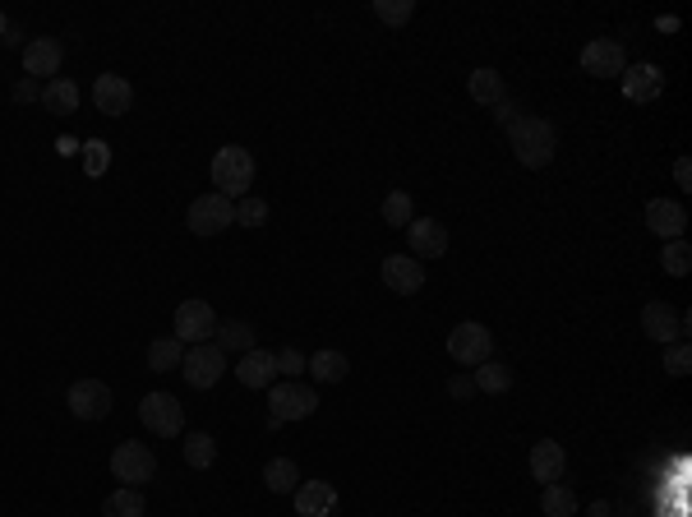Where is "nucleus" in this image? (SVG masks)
<instances>
[{
	"instance_id": "27",
	"label": "nucleus",
	"mask_w": 692,
	"mask_h": 517,
	"mask_svg": "<svg viewBox=\"0 0 692 517\" xmlns=\"http://www.w3.org/2000/svg\"><path fill=\"white\" fill-rule=\"evenodd\" d=\"M102 517H144V490H130V485L111 490L107 504H102Z\"/></svg>"
},
{
	"instance_id": "21",
	"label": "nucleus",
	"mask_w": 692,
	"mask_h": 517,
	"mask_svg": "<svg viewBox=\"0 0 692 517\" xmlns=\"http://www.w3.org/2000/svg\"><path fill=\"white\" fill-rule=\"evenodd\" d=\"M563 467H568L563 444H554V439H540V444L531 448V476H536L540 485H559Z\"/></svg>"
},
{
	"instance_id": "32",
	"label": "nucleus",
	"mask_w": 692,
	"mask_h": 517,
	"mask_svg": "<svg viewBox=\"0 0 692 517\" xmlns=\"http://www.w3.org/2000/svg\"><path fill=\"white\" fill-rule=\"evenodd\" d=\"M660 268H665L669 277H688V268H692V245H688V241H665V250H660Z\"/></svg>"
},
{
	"instance_id": "15",
	"label": "nucleus",
	"mask_w": 692,
	"mask_h": 517,
	"mask_svg": "<svg viewBox=\"0 0 692 517\" xmlns=\"http://www.w3.org/2000/svg\"><path fill=\"white\" fill-rule=\"evenodd\" d=\"M660 93H665L660 65H628V70H623V97H628V102L646 107V102H656Z\"/></svg>"
},
{
	"instance_id": "18",
	"label": "nucleus",
	"mask_w": 692,
	"mask_h": 517,
	"mask_svg": "<svg viewBox=\"0 0 692 517\" xmlns=\"http://www.w3.org/2000/svg\"><path fill=\"white\" fill-rule=\"evenodd\" d=\"M60 61H65V47H60L56 37H33L24 47V70L33 74H47V84L51 79H60Z\"/></svg>"
},
{
	"instance_id": "17",
	"label": "nucleus",
	"mask_w": 692,
	"mask_h": 517,
	"mask_svg": "<svg viewBox=\"0 0 692 517\" xmlns=\"http://www.w3.org/2000/svg\"><path fill=\"white\" fill-rule=\"evenodd\" d=\"M646 227L656 231V236H665V241H683L688 213H683V204H674V199H651V204H646Z\"/></svg>"
},
{
	"instance_id": "29",
	"label": "nucleus",
	"mask_w": 692,
	"mask_h": 517,
	"mask_svg": "<svg viewBox=\"0 0 692 517\" xmlns=\"http://www.w3.org/2000/svg\"><path fill=\"white\" fill-rule=\"evenodd\" d=\"M305 370H310L314 379H319V384H342L351 365H346L342 351H319V356H314V361L305 365Z\"/></svg>"
},
{
	"instance_id": "20",
	"label": "nucleus",
	"mask_w": 692,
	"mask_h": 517,
	"mask_svg": "<svg viewBox=\"0 0 692 517\" xmlns=\"http://www.w3.org/2000/svg\"><path fill=\"white\" fill-rule=\"evenodd\" d=\"M296 513L300 517H333L337 513V490L328 481H300L296 485Z\"/></svg>"
},
{
	"instance_id": "43",
	"label": "nucleus",
	"mask_w": 692,
	"mask_h": 517,
	"mask_svg": "<svg viewBox=\"0 0 692 517\" xmlns=\"http://www.w3.org/2000/svg\"><path fill=\"white\" fill-rule=\"evenodd\" d=\"M5 37H10V19H5V14H0V42H5Z\"/></svg>"
},
{
	"instance_id": "22",
	"label": "nucleus",
	"mask_w": 692,
	"mask_h": 517,
	"mask_svg": "<svg viewBox=\"0 0 692 517\" xmlns=\"http://www.w3.org/2000/svg\"><path fill=\"white\" fill-rule=\"evenodd\" d=\"M466 93L476 97L480 107H499L503 97H508V84H503L499 70H471V79H466Z\"/></svg>"
},
{
	"instance_id": "36",
	"label": "nucleus",
	"mask_w": 692,
	"mask_h": 517,
	"mask_svg": "<svg viewBox=\"0 0 692 517\" xmlns=\"http://www.w3.org/2000/svg\"><path fill=\"white\" fill-rule=\"evenodd\" d=\"M236 222H245V227H263V222H268V204L254 199V194L236 199Z\"/></svg>"
},
{
	"instance_id": "31",
	"label": "nucleus",
	"mask_w": 692,
	"mask_h": 517,
	"mask_svg": "<svg viewBox=\"0 0 692 517\" xmlns=\"http://www.w3.org/2000/svg\"><path fill=\"white\" fill-rule=\"evenodd\" d=\"M217 347H222V351H240V356H245V351L254 347V328L245 324V319H231V324L217 328Z\"/></svg>"
},
{
	"instance_id": "25",
	"label": "nucleus",
	"mask_w": 692,
	"mask_h": 517,
	"mask_svg": "<svg viewBox=\"0 0 692 517\" xmlns=\"http://www.w3.org/2000/svg\"><path fill=\"white\" fill-rule=\"evenodd\" d=\"M180 361H185V347H180L176 337H157V342H148V370L171 374V370H180Z\"/></svg>"
},
{
	"instance_id": "5",
	"label": "nucleus",
	"mask_w": 692,
	"mask_h": 517,
	"mask_svg": "<svg viewBox=\"0 0 692 517\" xmlns=\"http://www.w3.org/2000/svg\"><path fill=\"white\" fill-rule=\"evenodd\" d=\"M139 421L157 434V439H180L185 434V407L171 393H148L139 402Z\"/></svg>"
},
{
	"instance_id": "33",
	"label": "nucleus",
	"mask_w": 692,
	"mask_h": 517,
	"mask_svg": "<svg viewBox=\"0 0 692 517\" xmlns=\"http://www.w3.org/2000/svg\"><path fill=\"white\" fill-rule=\"evenodd\" d=\"M383 222L388 227H411L416 217H411V194L406 190H393L388 199H383Z\"/></svg>"
},
{
	"instance_id": "39",
	"label": "nucleus",
	"mask_w": 692,
	"mask_h": 517,
	"mask_svg": "<svg viewBox=\"0 0 692 517\" xmlns=\"http://www.w3.org/2000/svg\"><path fill=\"white\" fill-rule=\"evenodd\" d=\"M674 181H679L683 190H692V162H688V157H679V162H674Z\"/></svg>"
},
{
	"instance_id": "1",
	"label": "nucleus",
	"mask_w": 692,
	"mask_h": 517,
	"mask_svg": "<svg viewBox=\"0 0 692 517\" xmlns=\"http://www.w3.org/2000/svg\"><path fill=\"white\" fill-rule=\"evenodd\" d=\"M508 144H513L522 167L540 171L554 162V153H559V134H554V125H549L545 116H517V121L508 125Z\"/></svg>"
},
{
	"instance_id": "42",
	"label": "nucleus",
	"mask_w": 692,
	"mask_h": 517,
	"mask_svg": "<svg viewBox=\"0 0 692 517\" xmlns=\"http://www.w3.org/2000/svg\"><path fill=\"white\" fill-rule=\"evenodd\" d=\"M513 111H517V107H513V102H508V97H503V102H499V121H503V125H513V121H517Z\"/></svg>"
},
{
	"instance_id": "41",
	"label": "nucleus",
	"mask_w": 692,
	"mask_h": 517,
	"mask_svg": "<svg viewBox=\"0 0 692 517\" xmlns=\"http://www.w3.org/2000/svg\"><path fill=\"white\" fill-rule=\"evenodd\" d=\"M476 393V384H471V379H453V397H471Z\"/></svg>"
},
{
	"instance_id": "10",
	"label": "nucleus",
	"mask_w": 692,
	"mask_h": 517,
	"mask_svg": "<svg viewBox=\"0 0 692 517\" xmlns=\"http://www.w3.org/2000/svg\"><path fill=\"white\" fill-rule=\"evenodd\" d=\"M642 333L651 337V342H660V347H669V342H679L683 333H688V319H683L674 305L665 301H651L642 310Z\"/></svg>"
},
{
	"instance_id": "14",
	"label": "nucleus",
	"mask_w": 692,
	"mask_h": 517,
	"mask_svg": "<svg viewBox=\"0 0 692 517\" xmlns=\"http://www.w3.org/2000/svg\"><path fill=\"white\" fill-rule=\"evenodd\" d=\"M406 241H411V259H443V250H448V231H443V222H434V217H420V222H411L406 227Z\"/></svg>"
},
{
	"instance_id": "38",
	"label": "nucleus",
	"mask_w": 692,
	"mask_h": 517,
	"mask_svg": "<svg viewBox=\"0 0 692 517\" xmlns=\"http://www.w3.org/2000/svg\"><path fill=\"white\" fill-rule=\"evenodd\" d=\"M102 167H107V144H88V171L97 176Z\"/></svg>"
},
{
	"instance_id": "37",
	"label": "nucleus",
	"mask_w": 692,
	"mask_h": 517,
	"mask_svg": "<svg viewBox=\"0 0 692 517\" xmlns=\"http://www.w3.org/2000/svg\"><path fill=\"white\" fill-rule=\"evenodd\" d=\"M273 356H277V374H291V379H296V374L305 370V365H310L296 347H282V351H273Z\"/></svg>"
},
{
	"instance_id": "9",
	"label": "nucleus",
	"mask_w": 692,
	"mask_h": 517,
	"mask_svg": "<svg viewBox=\"0 0 692 517\" xmlns=\"http://www.w3.org/2000/svg\"><path fill=\"white\" fill-rule=\"evenodd\" d=\"M217 337V314H213V305L208 301H185L176 310V342L185 347H199V342H213Z\"/></svg>"
},
{
	"instance_id": "11",
	"label": "nucleus",
	"mask_w": 692,
	"mask_h": 517,
	"mask_svg": "<svg viewBox=\"0 0 692 517\" xmlns=\"http://www.w3.org/2000/svg\"><path fill=\"white\" fill-rule=\"evenodd\" d=\"M582 70L591 74V79H619V74L628 70V56H623V47L614 37H596V42L582 51Z\"/></svg>"
},
{
	"instance_id": "12",
	"label": "nucleus",
	"mask_w": 692,
	"mask_h": 517,
	"mask_svg": "<svg viewBox=\"0 0 692 517\" xmlns=\"http://www.w3.org/2000/svg\"><path fill=\"white\" fill-rule=\"evenodd\" d=\"M70 411L79 421H102V416H111V388L102 379H79L70 388Z\"/></svg>"
},
{
	"instance_id": "4",
	"label": "nucleus",
	"mask_w": 692,
	"mask_h": 517,
	"mask_svg": "<svg viewBox=\"0 0 692 517\" xmlns=\"http://www.w3.org/2000/svg\"><path fill=\"white\" fill-rule=\"evenodd\" d=\"M111 471H116L120 485L144 490V485L157 476V457H153V448L148 444H116V453H111Z\"/></svg>"
},
{
	"instance_id": "26",
	"label": "nucleus",
	"mask_w": 692,
	"mask_h": 517,
	"mask_svg": "<svg viewBox=\"0 0 692 517\" xmlns=\"http://www.w3.org/2000/svg\"><path fill=\"white\" fill-rule=\"evenodd\" d=\"M263 485L273 494H296V485H300L296 462H291V457H273V462L263 467Z\"/></svg>"
},
{
	"instance_id": "3",
	"label": "nucleus",
	"mask_w": 692,
	"mask_h": 517,
	"mask_svg": "<svg viewBox=\"0 0 692 517\" xmlns=\"http://www.w3.org/2000/svg\"><path fill=\"white\" fill-rule=\"evenodd\" d=\"M268 411H273V421L268 425H287V421H310L314 411H319V393L305 384H296V379H287V384H273L268 388Z\"/></svg>"
},
{
	"instance_id": "30",
	"label": "nucleus",
	"mask_w": 692,
	"mask_h": 517,
	"mask_svg": "<svg viewBox=\"0 0 692 517\" xmlns=\"http://www.w3.org/2000/svg\"><path fill=\"white\" fill-rule=\"evenodd\" d=\"M540 513L545 517H573L577 513V494L568 490V485H545V494H540Z\"/></svg>"
},
{
	"instance_id": "40",
	"label": "nucleus",
	"mask_w": 692,
	"mask_h": 517,
	"mask_svg": "<svg viewBox=\"0 0 692 517\" xmlns=\"http://www.w3.org/2000/svg\"><path fill=\"white\" fill-rule=\"evenodd\" d=\"M14 97H19V102H28V97H37V84H33V79H24V84L14 88Z\"/></svg>"
},
{
	"instance_id": "34",
	"label": "nucleus",
	"mask_w": 692,
	"mask_h": 517,
	"mask_svg": "<svg viewBox=\"0 0 692 517\" xmlns=\"http://www.w3.org/2000/svg\"><path fill=\"white\" fill-rule=\"evenodd\" d=\"M374 14H379L383 24H411V14H416V0H374Z\"/></svg>"
},
{
	"instance_id": "16",
	"label": "nucleus",
	"mask_w": 692,
	"mask_h": 517,
	"mask_svg": "<svg viewBox=\"0 0 692 517\" xmlns=\"http://www.w3.org/2000/svg\"><path fill=\"white\" fill-rule=\"evenodd\" d=\"M93 102H97V111H102V116H125V111L134 107L130 79H120V74H97Z\"/></svg>"
},
{
	"instance_id": "6",
	"label": "nucleus",
	"mask_w": 692,
	"mask_h": 517,
	"mask_svg": "<svg viewBox=\"0 0 692 517\" xmlns=\"http://www.w3.org/2000/svg\"><path fill=\"white\" fill-rule=\"evenodd\" d=\"M448 356H453L457 365H480L494 356V337L485 324H476V319H466V324H457L453 333H448Z\"/></svg>"
},
{
	"instance_id": "13",
	"label": "nucleus",
	"mask_w": 692,
	"mask_h": 517,
	"mask_svg": "<svg viewBox=\"0 0 692 517\" xmlns=\"http://www.w3.org/2000/svg\"><path fill=\"white\" fill-rule=\"evenodd\" d=\"M383 287L397 291V296H416L425 287V264L420 259H406V254H388L383 259Z\"/></svg>"
},
{
	"instance_id": "19",
	"label": "nucleus",
	"mask_w": 692,
	"mask_h": 517,
	"mask_svg": "<svg viewBox=\"0 0 692 517\" xmlns=\"http://www.w3.org/2000/svg\"><path fill=\"white\" fill-rule=\"evenodd\" d=\"M236 379L245 388H273L277 384V356L273 351H263V347H250L236 365Z\"/></svg>"
},
{
	"instance_id": "35",
	"label": "nucleus",
	"mask_w": 692,
	"mask_h": 517,
	"mask_svg": "<svg viewBox=\"0 0 692 517\" xmlns=\"http://www.w3.org/2000/svg\"><path fill=\"white\" fill-rule=\"evenodd\" d=\"M692 370V347H688V342H683V337H679V342H669V347H665V374H674V379H683V374H688Z\"/></svg>"
},
{
	"instance_id": "7",
	"label": "nucleus",
	"mask_w": 692,
	"mask_h": 517,
	"mask_svg": "<svg viewBox=\"0 0 692 517\" xmlns=\"http://www.w3.org/2000/svg\"><path fill=\"white\" fill-rule=\"evenodd\" d=\"M227 370V351L217 347V342H199V347L185 351V361H180V374H185V384L190 388H213Z\"/></svg>"
},
{
	"instance_id": "23",
	"label": "nucleus",
	"mask_w": 692,
	"mask_h": 517,
	"mask_svg": "<svg viewBox=\"0 0 692 517\" xmlns=\"http://www.w3.org/2000/svg\"><path fill=\"white\" fill-rule=\"evenodd\" d=\"M42 107H47L51 116L79 111V84H74V79H51V84L42 88Z\"/></svg>"
},
{
	"instance_id": "24",
	"label": "nucleus",
	"mask_w": 692,
	"mask_h": 517,
	"mask_svg": "<svg viewBox=\"0 0 692 517\" xmlns=\"http://www.w3.org/2000/svg\"><path fill=\"white\" fill-rule=\"evenodd\" d=\"M471 384L480 388V393H508V388H513V370H508V365L503 361H480L476 365V374H471Z\"/></svg>"
},
{
	"instance_id": "28",
	"label": "nucleus",
	"mask_w": 692,
	"mask_h": 517,
	"mask_svg": "<svg viewBox=\"0 0 692 517\" xmlns=\"http://www.w3.org/2000/svg\"><path fill=\"white\" fill-rule=\"evenodd\" d=\"M185 467H194V471H208L217 462V444H213V434H185Z\"/></svg>"
},
{
	"instance_id": "8",
	"label": "nucleus",
	"mask_w": 692,
	"mask_h": 517,
	"mask_svg": "<svg viewBox=\"0 0 692 517\" xmlns=\"http://www.w3.org/2000/svg\"><path fill=\"white\" fill-rule=\"evenodd\" d=\"M236 222V204H231L227 194H199L190 204V231L194 236H222V231Z\"/></svg>"
},
{
	"instance_id": "2",
	"label": "nucleus",
	"mask_w": 692,
	"mask_h": 517,
	"mask_svg": "<svg viewBox=\"0 0 692 517\" xmlns=\"http://www.w3.org/2000/svg\"><path fill=\"white\" fill-rule=\"evenodd\" d=\"M213 185H217V194H227L231 204L245 199L254 185V153L250 148H240V144L222 148V153L213 157Z\"/></svg>"
}]
</instances>
